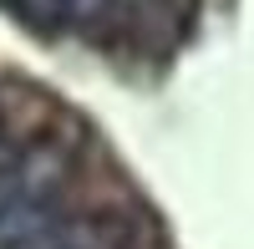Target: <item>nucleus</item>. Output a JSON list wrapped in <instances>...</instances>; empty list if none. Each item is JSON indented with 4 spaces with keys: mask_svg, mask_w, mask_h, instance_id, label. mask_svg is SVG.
I'll return each mask as SVG.
<instances>
[{
    "mask_svg": "<svg viewBox=\"0 0 254 249\" xmlns=\"http://www.w3.org/2000/svg\"><path fill=\"white\" fill-rule=\"evenodd\" d=\"M20 203V148L0 142V219Z\"/></svg>",
    "mask_w": 254,
    "mask_h": 249,
    "instance_id": "f03ea898",
    "label": "nucleus"
},
{
    "mask_svg": "<svg viewBox=\"0 0 254 249\" xmlns=\"http://www.w3.org/2000/svg\"><path fill=\"white\" fill-rule=\"evenodd\" d=\"M112 5H117V0H71V26L87 31V26H97V20L112 15Z\"/></svg>",
    "mask_w": 254,
    "mask_h": 249,
    "instance_id": "7ed1b4c3",
    "label": "nucleus"
},
{
    "mask_svg": "<svg viewBox=\"0 0 254 249\" xmlns=\"http://www.w3.org/2000/svg\"><path fill=\"white\" fill-rule=\"evenodd\" d=\"M10 10L36 36H56V31L71 26V0H10Z\"/></svg>",
    "mask_w": 254,
    "mask_h": 249,
    "instance_id": "f257e3e1",
    "label": "nucleus"
}]
</instances>
